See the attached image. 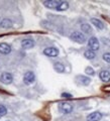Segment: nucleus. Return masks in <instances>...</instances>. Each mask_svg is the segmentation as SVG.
<instances>
[{"instance_id":"nucleus-8","label":"nucleus","mask_w":110,"mask_h":121,"mask_svg":"<svg viewBox=\"0 0 110 121\" xmlns=\"http://www.w3.org/2000/svg\"><path fill=\"white\" fill-rule=\"evenodd\" d=\"M99 78L104 83L110 82V72L108 70H101L99 73Z\"/></svg>"},{"instance_id":"nucleus-9","label":"nucleus","mask_w":110,"mask_h":121,"mask_svg":"<svg viewBox=\"0 0 110 121\" xmlns=\"http://www.w3.org/2000/svg\"><path fill=\"white\" fill-rule=\"evenodd\" d=\"M35 40L31 39H24L23 40H21V47L23 48H31L35 47Z\"/></svg>"},{"instance_id":"nucleus-15","label":"nucleus","mask_w":110,"mask_h":121,"mask_svg":"<svg viewBox=\"0 0 110 121\" xmlns=\"http://www.w3.org/2000/svg\"><path fill=\"white\" fill-rule=\"evenodd\" d=\"M54 69L56 72H58V73H64L65 72V65H63V63L61 62H56L54 63Z\"/></svg>"},{"instance_id":"nucleus-16","label":"nucleus","mask_w":110,"mask_h":121,"mask_svg":"<svg viewBox=\"0 0 110 121\" xmlns=\"http://www.w3.org/2000/svg\"><path fill=\"white\" fill-rule=\"evenodd\" d=\"M81 30H82V32L86 33V35L92 33V27H91V25L89 23H82L81 24Z\"/></svg>"},{"instance_id":"nucleus-4","label":"nucleus","mask_w":110,"mask_h":121,"mask_svg":"<svg viewBox=\"0 0 110 121\" xmlns=\"http://www.w3.org/2000/svg\"><path fill=\"white\" fill-rule=\"evenodd\" d=\"M35 75L33 72L28 71V72H26V73L24 74L23 82H24L25 85H31V84L35 83Z\"/></svg>"},{"instance_id":"nucleus-3","label":"nucleus","mask_w":110,"mask_h":121,"mask_svg":"<svg viewBox=\"0 0 110 121\" xmlns=\"http://www.w3.org/2000/svg\"><path fill=\"white\" fill-rule=\"evenodd\" d=\"M88 47H89V50L94 51V52L99 50L100 43H99V40H98L97 37H95V36L90 37V39H88Z\"/></svg>"},{"instance_id":"nucleus-20","label":"nucleus","mask_w":110,"mask_h":121,"mask_svg":"<svg viewBox=\"0 0 110 121\" xmlns=\"http://www.w3.org/2000/svg\"><path fill=\"white\" fill-rule=\"evenodd\" d=\"M6 113H7V109L4 105H1L0 104V117H2V116H5L6 115Z\"/></svg>"},{"instance_id":"nucleus-10","label":"nucleus","mask_w":110,"mask_h":121,"mask_svg":"<svg viewBox=\"0 0 110 121\" xmlns=\"http://www.w3.org/2000/svg\"><path fill=\"white\" fill-rule=\"evenodd\" d=\"M11 52V47L6 43H0V54L2 55H8Z\"/></svg>"},{"instance_id":"nucleus-11","label":"nucleus","mask_w":110,"mask_h":121,"mask_svg":"<svg viewBox=\"0 0 110 121\" xmlns=\"http://www.w3.org/2000/svg\"><path fill=\"white\" fill-rule=\"evenodd\" d=\"M59 4H60V1H56V0H47V1H44V5L47 8H50V9H57Z\"/></svg>"},{"instance_id":"nucleus-1","label":"nucleus","mask_w":110,"mask_h":121,"mask_svg":"<svg viewBox=\"0 0 110 121\" xmlns=\"http://www.w3.org/2000/svg\"><path fill=\"white\" fill-rule=\"evenodd\" d=\"M70 39L78 43H85L87 40L86 35L81 31H73L70 35Z\"/></svg>"},{"instance_id":"nucleus-5","label":"nucleus","mask_w":110,"mask_h":121,"mask_svg":"<svg viewBox=\"0 0 110 121\" xmlns=\"http://www.w3.org/2000/svg\"><path fill=\"white\" fill-rule=\"evenodd\" d=\"M44 55L50 58H56L59 56V50L55 47H48L44 50Z\"/></svg>"},{"instance_id":"nucleus-14","label":"nucleus","mask_w":110,"mask_h":121,"mask_svg":"<svg viewBox=\"0 0 110 121\" xmlns=\"http://www.w3.org/2000/svg\"><path fill=\"white\" fill-rule=\"evenodd\" d=\"M0 26L2 28H11L12 27V21H11L9 18H4L0 21Z\"/></svg>"},{"instance_id":"nucleus-17","label":"nucleus","mask_w":110,"mask_h":121,"mask_svg":"<svg viewBox=\"0 0 110 121\" xmlns=\"http://www.w3.org/2000/svg\"><path fill=\"white\" fill-rule=\"evenodd\" d=\"M68 8H69V2H67V1H60V4L58 5V7H57L56 10H58V11H65Z\"/></svg>"},{"instance_id":"nucleus-21","label":"nucleus","mask_w":110,"mask_h":121,"mask_svg":"<svg viewBox=\"0 0 110 121\" xmlns=\"http://www.w3.org/2000/svg\"><path fill=\"white\" fill-rule=\"evenodd\" d=\"M102 59L106 63H110V52H104L103 56H102Z\"/></svg>"},{"instance_id":"nucleus-2","label":"nucleus","mask_w":110,"mask_h":121,"mask_svg":"<svg viewBox=\"0 0 110 121\" xmlns=\"http://www.w3.org/2000/svg\"><path fill=\"white\" fill-rule=\"evenodd\" d=\"M59 110L64 114H69L73 111V105L69 102H60L59 103Z\"/></svg>"},{"instance_id":"nucleus-19","label":"nucleus","mask_w":110,"mask_h":121,"mask_svg":"<svg viewBox=\"0 0 110 121\" xmlns=\"http://www.w3.org/2000/svg\"><path fill=\"white\" fill-rule=\"evenodd\" d=\"M85 73L88 76H94L95 75V71H94V69L92 67H87L85 69Z\"/></svg>"},{"instance_id":"nucleus-18","label":"nucleus","mask_w":110,"mask_h":121,"mask_svg":"<svg viewBox=\"0 0 110 121\" xmlns=\"http://www.w3.org/2000/svg\"><path fill=\"white\" fill-rule=\"evenodd\" d=\"M84 56L87 60H94L96 56V54L94 51H91V50H87L84 52Z\"/></svg>"},{"instance_id":"nucleus-12","label":"nucleus","mask_w":110,"mask_h":121,"mask_svg":"<svg viewBox=\"0 0 110 121\" xmlns=\"http://www.w3.org/2000/svg\"><path fill=\"white\" fill-rule=\"evenodd\" d=\"M91 23H92L97 29H99V30H102V29H104L105 27V25L104 23L102 22L100 19H98V18H91Z\"/></svg>"},{"instance_id":"nucleus-7","label":"nucleus","mask_w":110,"mask_h":121,"mask_svg":"<svg viewBox=\"0 0 110 121\" xmlns=\"http://www.w3.org/2000/svg\"><path fill=\"white\" fill-rule=\"evenodd\" d=\"M86 119L87 121H100L102 119V113H100L99 111H94L87 115Z\"/></svg>"},{"instance_id":"nucleus-6","label":"nucleus","mask_w":110,"mask_h":121,"mask_svg":"<svg viewBox=\"0 0 110 121\" xmlns=\"http://www.w3.org/2000/svg\"><path fill=\"white\" fill-rule=\"evenodd\" d=\"M12 81H13V76L10 73L4 72V73H2L1 76H0V82L4 85H9L12 83Z\"/></svg>"},{"instance_id":"nucleus-13","label":"nucleus","mask_w":110,"mask_h":121,"mask_svg":"<svg viewBox=\"0 0 110 121\" xmlns=\"http://www.w3.org/2000/svg\"><path fill=\"white\" fill-rule=\"evenodd\" d=\"M77 81H79V83L83 86H88L91 83V79L89 77H87V76H78Z\"/></svg>"},{"instance_id":"nucleus-22","label":"nucleus","mask_w":110,"mask_h":121,"mask_svg":"<svg viewBox=\"0 0 110 121\" xmlns=\"http://www.w3.org/2000/svg\"><path fill=\"white\" fill-rule=\"evenodd\" d=\"M62 97L65 98V99H71V98L73 97V96H72L71 94H69V93H63V94H62Z\"/></svg>"}]
</instances>
